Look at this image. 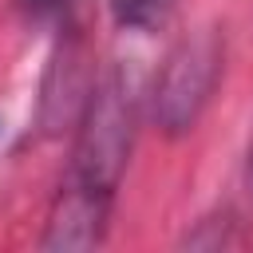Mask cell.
I'll return each mask as SVG.
<instances>
[{"label":"cell","instance_id":"cell-1","mask_svg":"<svg viewBox=\"0 0 253 253\" xmlns=\"http://www.w3.org/2000/svg\"><path fill=\"white\" fill-rule=\"evenodd\" d=\"M138 123V75L123 63L107 67V75L87 91L79 111L71 170L63 182L115 198V186L126 170V154Z\"/></svg>","mask_w":253,"mask_h":253},{"label":"cell","instance_id":"cell-2","mask_svg":"<svg viewBox=\"0 0 253 253\" xmlns=\"http://www.w3.org/2000/svg\"><path fill=\"white\" fill-rule=\"evenodd\" d=\"M217 75H221V36L213 28L186 36L158 67V79L150 91L158 130L170 138L194 130V123L202 119V111L217 87Z\"/></svg>","mask_w":253,"mask_h":253},{"label":"cell","instance_id":"cell-3","mask_svg":"<svg viewBox=\"0 0 253 253\" xmlns=\"http://www.w3.org/2000/svg\"><path fill=\"white\" fill-rule=\"evenodd\" d=\"M107 213H111V198L71 186H59V198L47 213V229L40 237L43 249H95L107 233Z\"/></svg>","mask_w":253,"mask_h":253},{"label":"cell","instance_id":"cell-4","mask_svg":"<svg viewBox=\"0 0 253 253\" xmlns=\"http://www.w3.org/2000/svg\"><path fill=\"white\" fill-rule=\"evenodd\" d=\"M170 8H174V0H111V12L119 20V28H130V32L158 28L170 16Z\"/></svg>","mask_w":253,"mask_h":253},{"label":"cell","instance_id":"cell-5","mask_svg":"<svg viewBox=\"0 0 253 253\" xmlns=\"http://www.w3.org/2000/svg\"><path fill=\"white\" fill-rule=\"evenodd\" d=\"M63 4H67V0H20V8H24L28 16H36V20H47V16H55Z\"/></svg>","mask_w":253,"mask_h":253},{"label":"cell","instance_id":"cell-6","mask_svg":"<svg viewBox=\"0 0 253 253\" xmlns=\"http://www.w3.org/2000/svg\"><path fill=\"white\" fill-rule=\"evenodd\" d=\"M245 190L253 198V138H249V154H245Z\"/></svg>","mask_w":253,"mask_h":253}]
</instances>
